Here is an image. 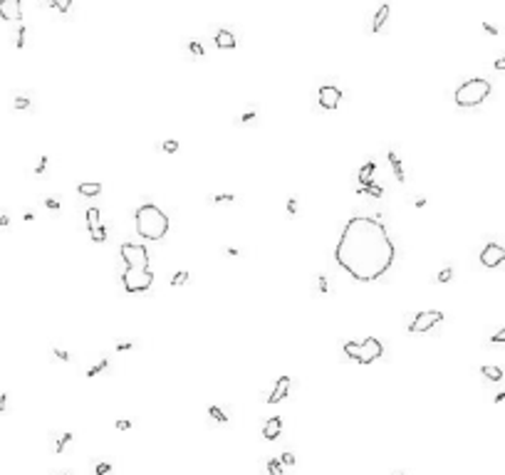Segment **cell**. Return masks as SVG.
Instances as JSON below:
<instances>
[{"instance_id":"4fadbf2b","label":"cell","mask_w":505,"mask_h":475,"mask_svg":"<svg viewBox=\"0 0 505 475\" xmlns=\"http://www.w3.org/2000/svg\"><path fill=\"white\" fill-rule=\"evenodd\" d=\"M238 43H236V35H233L230 30H218L216 32V47L220 50H233Z\"/></svg>"},{"instance_id":"277c9868","label":"cell","mask_w":505,"mask_h":475,"mask_svg":"<svg viewBox=\"0 0 505 475\" xmlns=\"http://www.w3.org/2000/svg\"><path fill=\"white\" fill-rule=\"evenodd\" d=\"M344 354L357 364H372L384 354V344L376 337H367L364 342H344Z\"/></svg>"},{"instance_id":"2e32d148","label":"cell","mask_w":505,"mask_h":475,"mask_svg":"<svg viewBox=\"0 0 505 475\" xmlns=\"http://www.w3.org/2000/svg\"><path fill=\"white\" fill-rule=\"evenodd\" d=\"M77 193L85 195V198H94V195L102 193V183H97V181H82L80 186H77Z\"/></svg>"},{"instance_id":"9a60e30c","label":"cell","mask_w":505,"mask_h":475,"mask_svg":"<svg viewBox=\"0 0 505 475\" xmlns=\"http://www.w3.org/2000/svg\"><path fill=\"white\" fill-rule=\"evenodd\" d=\"M389 13H392V8L389 5H379V10H376V15H374V20H372V32H379L384 25H386V20H389Z\"/></svg>"},{"instance_id":"ac0fdd59","label":"cell","mask_w":505,"mask_h":475,"mask_svg":"<svg viewBox=\"0 0 505 475\" xmlns=\"http://www.w3.org/2000/svg\"><path fill=\"white\" fill-rule=\"evenodd\" d=\"M357 193L359 195H372V198H381L384 195V188L379 183H369V186H357Z\"/></svg>"},{"instance_id":"f6af8a7d","label":"cell","mask_w":505,"mask_h":475,"mask_svg":"<svg viewBox=\"0 0 505 475\" xmlns=\"http://www.w3.org/2000/svg\"><path fill=\"white\" fill-rule=\"evenodd\" d=\"M483 30H485L488 35H498V27H495V25H490V22H483Z\"/></svg>"},{"instance_id":"52a82bcc","label":"cell","mask_w":505,"mask_h":475,"mask_svg":"<svg viewBox=\"0 0 505 475\" xmlns=\"http://www.w3.org/2000/svg\"><path fill=\"white\" fill-rule=\"evenodd\" d=\"M443 322V312H439V309H426V312H418L414 320H411V324H409V332L411 334H423V332H431L436 324H441Z\"/></svg>"},{"instance_id":"ee69618b","label":"cell","mask_w":505,"mask_h":475,"mask_svg":"<svg viewBox=\"0 0 505 475\" xmlns=\"http://www.w3.org/2000/svg\"><path fill=\"white\" fill-rule=\"evenodd\" d=\"M253 119H255V111H245V114L241 116V122H243V124H248V122H253Z\"/></svg>"},{"instance_id":"f546056e","label":"cell","mask_w":505,"mask_h":475,"mask_svg":"<svg viewBox=\"0 0 505 475\" xmlns=\"http://www.w3.org/2000/svg\"><path fill=\"white\" fill-rule=\"evenodd\" d=\"M161 149H164L166 153H176V151H178V141H176V139H166V141L161 144Z\"/></svg>"},{"instance_id":"60d3db41","label":"cell","mask_w":505,"mask_h":475,"mask_svg":"<svg viewBox=\"0 0 505 475\" xmlns=\"http://www.w3.org/2000/svg\"><path fill=\"white\" fill-rule=\"evenodd\" d=\"M280 463L283 465H295V455L287 451V453H283V458H280Z\"/></svg>"},{"instance_id":"74e56055","label":"cell","mask_w":505,"mask_h":475,"mask_svg":"<svg viewBox=\"0 0 505 475\" xmlns=\"http://www.w3.org/2000/svg\"><path fill=\"white\" fill-rule=\"evenodd\" d=\"M490 342H493V344H505V327H503L500 332H495V334L490 337Z\"/></svg>"},{"instance_id":"f1b7e54d","label":"cell","mask_w":505,"mask_h":475,"mask_svg":"<svg viewBox=\"0 0 505 475\" xmlns=\"http://www.w3.org/2000/svg\"><path fill=\"white\" fill-rule=\"evenodd\" d=\"M451 277H453V267H443V270L439 272L436 280H439L441 285H446V282H451Z\"/></svg>"},{"instance_id":"ba28073f","label":"cell","mask_w":505,"mask_h":475,"mask_svg":"<svg viewBox=\"0 0 505 475\" xmlns=\"http://www.w3.org/2000/svg\"><path fill=\"white\" fill-rule=\"evenodd\" d=\"M317 102H320L322 109L334 111V109L339 107V102H342V89L334 87V85H322L320 92H317Z\"/></svg>"},{"instance_id":"e575fe53","label":"cell","mask_w":505,"mask_h":475,"mask_svg":"<svg viewBox=\"0 0 505 475\" xmlns=\"http://www.w3.org/2000/svg\"><path fill=\"white\" fill-rule=\"evenodd\" d=\"M107 473H111V465H109V463H97L94 475H107Z\"/></svg>"},{"instance_id":"8d00e7d4","label":"cell","mask_w":505,"mask_h":475,"mask_svg":"<svg viewBox=\"0 0 505 475\" xmlns=\"http://www.w3.org/2000/svg\"><path fill=\"white\" fill-rule=\"evenodd\" d=\"M45 206H47L50 211L60 213V201H57V198H45Z\"/></svg>"},{"instance_id":"484cf974","label":"cell","mask_w":505,"mask_h":475,"mask_svg":"<svg viewBox=\"0 0 505 475\" xmlns=\"http://www.w3.org/2000/svg\"><path fill=\"white\" fill-rule=\"evenodd\" d=\"M72 438H74V433H62L60 438H57V443H55V453H62V451H65V446H67Z\"/></svg>"},{"instance_id":"ffe728a7","label":"cell","mask_w":505,"mask_h":475,"mask_svg":"<svg viewBox=\"0 0 505 475\" xmlns=\"http://www.w3.org/2000/svg\"><path fill=\"white\" fill-rule=\"evenodd\" d=\"M481 374L490 381H500L503 379V369L500 367H481Z\"/></svg>"},{"instance_id":"30bf717a","label":"cell","mask_w":505,"mask_h":475,"mask_svg":"<svg viewBox=\"0 0 505 475\" xmlns=\"http://www.w3.org/2000/svg\"><path fill=\"white\" fill-rule=\"evenodd\" d=\"M290 389H292V379L290 376H280L278 381H275V386H273V393L267 396V404H280V401H285L287 396H290Z\"/></svg>"},{"instance_id":"4dcf8cb0","label":"cell","mask_w":505,"mask_h":475,"mask_svg":"<svg viewBox=\"0 0 505 475\" xmlns=\"http://www.w3.org/2000/svg\"><path fill=\"white\" fill-rule=\"evenodd\" d=\"M317 292H320V295H327V292H329V285H327V277H325V275H317Z\"/></svg>"},{"instance_id":"f35d334b","label":"cell","mask_w":505,"mask_h":475,"mask_svg":"<svg viewBox=\"0 0 505 475\" xmlns=\"http://www.w3.org/2000/svg\"><path fill=\"white\" fill-rule=\"evenodd\" d=\"M52 354L57 356V359H60V362H69V359H72V356H69V351H65V349H55Z\"/></svg>"},{"instance_id":"83f0119b","label":"cell","mask_w":505,"mask_h":475,"mask_svg":"<svg viewBox=\"0 0 505 475\" xmlns=\"http://www.w3.org/2000/svg\"><path fill=\"white\" fill-rule=\"evenodd\" d=\"M236 195L233 193H220V195H211V203H233Z\"/></svg>"},{"instance_id":"11a10c76","label":"cell","mask_w":505,"mask_h":475,"mask_svg":"<svg viewBox=\"0 0 505 475\" xmlns=\"http://www.w3.org/2000/svg\"><path fill=\"white\" fill-rule=\"evenodd\" d=\"M62 475H67V473H62Z\"/></svg>"},{"instance_id":"6da1fadb","label":"cell","mask_w":505,"mask_h":475,"mask_svg":"<svg viewBox=\"0 0 505 475\" xmlns=\"http://www.w3.org/2000/svg\"><path fill=\"white\" fill-rule=\"evenodd\" d=\"M396 248L389 230L372 216H354L342 228L334 248L337 265L357 282H376L392 270Z\"/></svg>"},{"instance_id":"4316f807","label":"cell","mask_w":505,"mask_h":475,"mask_svg":"<svg viewBox=\"0 0 505 475\" xmlns=\"http://www.w3.org/2000/svg\"><path fill=\"white\" fill-rule=\"evenodd\" d=\"M89 238H92V240H94V243H104V240H107V228H104V225H99V228H94V230L89 233Z\"/></svg>"},{"instance_id":"44dd1931","label":"cell","mask_w":505,"mask_h":475,"mask_svg":"<svg viewBox=\"0 0 505 475\" xmlns=\"http://www.w3.org/2000/svg\"><path fill=\"white\" fill-rule=\"evenodd\" d=\"M188 280H191V272H188V270H178V272L171 277V285H174V287H181V285H186Z\"/></svg>"},{"instance_id":"d4e9b609","label":"cell","mask_w":505,"mask_h":475,"mask_svg":"<svg viewBox=\"0 0 505 475\" xmlns=\"http://www.w3.org/2000/svg\"><path fill=\"white\" fill-rule=\"evenodd\" d=\"M208 416H211L213 421H218V423H228V416H225V411H223L220 406H211V409H208Z\"/></svg>"},{"instance_id":"5b68a950","label":"cell","mask_w":505,"mask_h":475,"mask_svg":"<svg viewBox=\"0 0 505 475\" xmlns=\"http://www.w3.org/2000/svg\"><path fill=\"white\" fill-rule=\"evenodd\" d=\"M119 255L127 265V270H151V258L146 245L141 243H122Z\"/></svg>"},{"instance_id":"603a6c76","label":"cell","mask_w":505,"mask_h":475,"mask_svg":"<svg viewBox=\"0 0 505 475\" xmlns=\"http://www.w3.org/2000/svg\"><path fill=\"white\" fill-rule=\"evenodd\" d=\"M47 5H52L57 13H69V8H72V0H47Z\"/></svg>"},{"instance_id":"681fc988","label":"cell","mask_w":505,"mask_h":475,"mask_svg":"<svg viewBox=\"0 0 505 475\" xmlns=\"http://www.w3.org/2000/svg\"><path fill=\"white\" fill-rule=\"evenodd\" d=\"M414 206H416V208H423V206H426V198H423V195H421V198H416Z\"/></svg>"},{"instance_id":"7402d4cb","label":"cell","mask_w":505,"mask_h":475,"mask_svg":"<svg viewBox=\"0 0 505 475\" xmlns=\"http://www.w3.org/2000/svg\"><path fill=\"white\" fill-rule=\"evenodd\" d=\"M107 367H109V359H99L94 367H89V369H87V379H94V376H97V374H102Z\"/></svg>"},{"instance_id":"bcb514c9","label":"cell","mask_w":505,"mask_h":475,"mask_svg":"<svg viewBox=\"0 0 505 475\" xmlns=\"http://www.w3.org/2000/svg\"><path fill=\"white\" fill-rule=\"evenodd\" d=\"M5 406H8V396H5V393H0V413L5 411Z\"/></svg>"},{"instance_id":"5bb4252c","label":"cell","mask_w":505,"mask_h":475,"mask_svg":"<svg viewBox=\"0 0 505 475\" xmlns=\"http://www.w3.org/2000/svg\"><path fill=\"white\" fill-rule=\"evenodd\" d=\"M386 158H389V164H392V169H394V178H396L399 183H404V181H406V173H404V164H401V158L396 156V151L389 149Z\"/></svg>"},{"instance_id":"d590c367","label":"cell","mask_w":505,"mask_h":475,"mask_svg":"<svg viewBox=\"0 0 505 475\" xmlns=\"http://www.w3.org/2000/svg\"><path fill=\"white\" fill-rule=\"evenodd\" d=\"M45 169H47V156H43L40 161H37V166H35V173H37V176H43V173H45Z\"/></svg>"},{"instance_id":"f907efd6","label":"cell","mask_w":505,"mask_h":475,"mask_svg":"<svg viewBox=\"0 0 505 475\" xmlns=\"http://www.w3.org/2000/svg\"><path fill=\"white\" fill-rule=\"evenodd\" d=\"M225 253H228V255H230V258H236V255H241V250H238V248H228V250H225Z\"/></svg>"},{"instance_id":"b9f144b4","label":"cell","mask_w":505,"mask_h":475,"mask_svg":"<svg viewBox=\"0 0 505 475\" xmlns=\"http://www.w3.org/2000/svg\"><path fill=\"white\" fill-rule=\"evenodd\" d=\"M114 426H116V431H129V428H132V421H124V418H119V421H116Z\"/></svg>"},{"instance_id":"d6986e66","label":"cell","mask_w":505,"mask_h":475,"mask_svg":"<svg viewBox=\"0 0 505 475\" xmlns=\"http://www.w3.org/2000/svg\"><path fill=\"white\" fill-rule=\"evenodd\" d=\"M85 216H87V230H89V233L102 225V223H99V208H97V206H94V208H87Z\"/></svg>"},{"instance_id":"d6a6232c","label":"cell","mask_w":505,"mask_h":475,"mask_svg":"<svg viewBox=\"0 0 505 475\" xmlns=\"http://www.w3.org/2000/svg\"><path fill=\"white\" fill-rule=\"evenodd\" d=\"M25 35H27V30L20 25V30H18V40H15V47H18V50H22V47H25Z\"/></svg>"},{"instance_id":"7dc6e473","label":"cell","mask_w":505,"mask_h":475,"mask_svg":"<svg viewBox=\"0 0 505 475\" xmlns=\"http://www.w3.org/2000/svg\"><path fill=\"white\" fill-rule=\"evenodd\" d=\"M495 69H498V72H505V57L495 60Z\"/></svg>"},{"instance_id":"f5cc1de1","label":"cell","mask_w":505,"mask_h":475,"mask_svg":"<svg viewBox=\"0 0 505 475\" xmlns=\"http://www.w3.org/2000/svg\"><path fill=\"white\" fill-rule=\"evenodd\" d=\"M22 218H25V220H27V223H30V220H35V213H32V211H27V213H25V216H22Z\"/></svg>"},{"instance_id":"836d02e7","label":"cell","mask_w":505,"mask_h":475,"mask_svg":"<svg viewBox=\"0 0 505 475\" xmlns=\"http://www.w3.org/2000/svg\"><path fill=\"white\" fill-rule=\"evenodd\" d=\"M295 213H297V198L292 195V198H287V216L295 218Z\"/></svg>"},{"instance_id":"3957f363","label":"cell","mask_w":505,"mask_h":475,"mask_svg":"<svg viewBox=\"0 0 505 475\" xmlns=\"http://www.w3.org/2000/svg\"><path fill=\"white\" fill-rule=\"evenodd\" d=\"M490 94V82L488 79H468V82H463L456 92H453V99L458 107L463 109H471V107H478L488 99Z\"/></svg>"},{"instance_id":"c3c4849f","label":"cell","mask_w":505,"mask_h":475,"mask_svg":"<svg viewBox=\"0 0 505 475\" xmlns=\"http://www.w3.org/2000/svg\"><path fill=\"white\" fill-rule=\"evenodd\" d=\"M8 225H10V218L3 213V216H0V228H8Z\"/></svg>"},{"instance_id":"816d5d0a","label":"cell","mask_w":505,"mask_h":475,"mask_svg":"<svg viewBox=\"0 0 505 475\" xmlns=\"http://www.w3.org/2000/svg\"><path fill=\"white\" fill-rule=\"evenodd\" d=\"M493 401H495V404H503V401H505V393H503V391L495 393V399H493Z\"/></svg>"},{"instance_id":"7c38bea8","label":"cell","mask_w":505,"mask_h":475,"mask_svg":"<svg viewBox=\"0 0 505 475\" xmlns=\"http://www.w3.org/2000/svg\"><path fill=\"white\" fill-rule=\"evenodd\" d=\"M280 431H283V418H280V416H273L270 421H265V426H263V438H265V441H278Z\"/></svg>"},{"instance_id":"7bdbcfd3","label":"cell","mask_w":505,"mask_h":475,"mask_svg":"<svg viewBox=\"0 0 505 475\" xmlns=\"http://www.w3.org/2000/svg\"><path fill=\"white\" fill-rule=\"evenodd\" d=\"M129 349H134V344H132V342H122V344H116V351H129Z\"/></svg>"},{"instance_id":"7a4b0ae2","label":"cell","mask_w":505,"mask_h":475,"mask_svg":"<svg viewBox=\"0 0 505 475\" xmlns=\"http://www.w3.org/2000/svg\"><path fill=\"white\" fill-rule=\"evenodd\" d=\"M134 228L139 233V238H146V240H164L169 235V216L154 203H141L134 211Z\"/></svg>"},{"instance_id":"8992f818","label":"cell","mask_w":505,"mask_h":475,"mask_svg":"<svg viewBox=\"0 0 505 475\" xmlns=\"http://www.w3.org/2000/svg\"><path fill=\"white\" fill-rule=\"evenodd\" d=\"M122 285L129 295H144L154 285V272L151 270H124Z\"/></svg>"},{"instance_id":"db71d44e","label":"cell","mask_w":505,"mask_h":475,"mask_svg":"<svg viewBox=\"0 0 505 475\" xmlns=\"http://www.w3.org/2000/svg\"><path fill=\"white\" fill-rule=\"evenodd\" d=\"M396 475H404V473H396Z\"/></svg>"},{"instance_id":"1f68e13d","label":"cell","mask_w":505,"mask_h":475,"mask_svg":"<svg viewBox=\"0 0 505 475\" xmlns=\"http://www.w3.org/2000/svg\"><path fill=\"white\" fill-rule=\"evenodd\" d=\"M188 50H191V55H196V57H203V45L198 43V40H193V43H188Z\"/></svg>"},{"instance_id":"9c48e42d","label":"cell","mask_w":505,"mask_h":475,"mask_svg":"<svg viewBox=\"0 0 505 475\" xmlns=\"http://www.w3.org/2000/svg\"><path fill=\"white\" fill-rule=\"evenodd\" d=\"M505 262V248L498 243H488L481 250V265L483 267H500Z\"/></svg>"},{"instance_id":"ab89813d","label":"cell","mask_w":505,"mask_h":475,"mask_svg":"<svg viewBox=\"0 0 505 475\" xmlns=\"http://www.w3.org/2000/svg\"><path fill=\"white\" fill-rule=\"evenodd\" d=\"M27 107H30L27 97H15V109H27Z\"/></svg>"},{"instance_id":"e0dca14e","label":"cell","mask_w":505,"mask_h":475,"mask_svg":"<svg viewBox=\"0 0 505 475\" xmlns=\"http://www.w3.org/2000/svg\"><path fill=\"white\" fill-rule=\"evenodd\" d=\"M374 171H376V164H374V161H367V164L359 169V176H357V178H359V186H369V183H374V178H372Z\"/></svg>"},{"instance_id":"8fae6325","label":"cell","mask_w":505,"mask_h":475,"mask_svg":"<svg viewBox=\"0 0 505 475\" xmlns=\"http://www.w3.org/2000/svg\"><path fill=\"white\" fill-rule=\"evenodd\" d=\"M0 18L8 20V22H15L22 18V5L20 0H0Z\"/></svg>"},{"instance_id":"cb8c5ba5","label":"cell","mask_w":505,"mask_h":475,"mask_svg":"<svg viewBox=\"0 0 505 475\" xmlns=\"http://www.w3.org/2000/svg\"><path fill=\"white\" fill-rule=\"evenodd\" d=\"M267 473H270V475H285L280 458H270V460H267Z\"/></svg>"}]
</instances>
